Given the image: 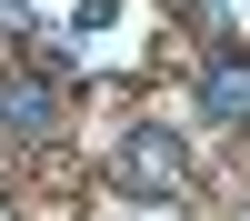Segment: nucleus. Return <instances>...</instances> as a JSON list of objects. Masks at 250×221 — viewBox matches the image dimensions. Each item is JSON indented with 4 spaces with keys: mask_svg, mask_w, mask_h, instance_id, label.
I'll list each match as a JSON object with an SVG mask.
<instances>
[{
    "mask_svg": "<svg viewBox=\"0 0 250 221\" xmlns=\"http://www.w3.org/2000/svg\"><path fill=\"white\" fill-rule=\"evenodd\" d=\"M120 181H130V191H180V181H190V151H180V131L140 121V131L120 141Z\"/></svg>",
    "mask_w": 250,
    "mask_h": 221,
    "instance_id": "2",
    "label": "nucleus"
},
{
    "mask_svg": "<svg viewBox=\"0 0 250 221\" xmlns=\"http://www.w3.org/2000/svg\"><path fill=\"white\" fill-rule=\"evenodd\" d=\"M60 121H70V71H60V60H10V71H0V131L50 141Z\"/></svg>",
    "mask_w": 250,
    "mask_h": 221,
    "instance_id": "1",
    "label": "nucleus"
},
{
    "mask_svg": "<svg viewBox=\"0 0 250 221\" xmlns=\"http://www.w3.org/2000/svg\"><path fill=\"white\" fill-rule=\"evenodd\" d=\"M240 221H250V211H240Z\"/></svg>",
    "mask_w": 250,
    "mask_h": 221,
    "instance_id": "4",
    "label": "nucleus"
},
{
    "mask_svg": "<svg viewBox=\"0 0 250 221\" xmlns=\"http://www.w3.org/2000/svg\"><path fill=\"white\" fill-rule=\"evenodd\" d=\"M200 111L210 121H230V131H250V50L230 30L210 40V60H200Z\"/></svg>",
    "mask_w": 250,
    "mask_h": 221,
    "instance_id": "3",
    "label": "nucleus"
}]
</instances>
